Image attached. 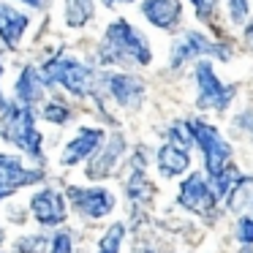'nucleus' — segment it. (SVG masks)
Returning a JSON list of instances; mask_svg holds the SVG:
<instances>
[{
  "instance_id": "nucleus-5",
  "label": "nucleus",
  "mask_w": 253,
  "mask_h": 253,
  "mask_svg": "<svg viewBox=\"0 0 253 253\" xmlns=\"http://www.w3.org/2000/svg\"><path fill=\"white\" fill-rule=\"evenodd\" d=\"M196 84H199V98H196L199 109L226 112L229 104L234 101V87L220 82L210 60H196Z\"/></svg>"
},
{
  "instance_id": "nucleus-21",
  "label": "nucleus",
  "mask_w": 253,
  "mask_h": 253,
  "mask_svg": "<svg viewBox=\"0 0 253 253\" xmlns=\"http://www.w3.org/2000/svg\"><path fill=\"white\" fill-rule=\"evenodd\" d=\"M150 193H153V188H150V182L144 180V169H139L131 174V180H128V196L133 199V202H142V199H147Z\"/></svg>"
},
{
  "instance_id": "nucleus-28",
  "label": "nucleus",
  "mask_w": 253,
  "mask_h": 253,
  "mask_svg": "<svg viewBox=\"0 0 253 253\" xmlns=\"http://www.w3.org/2000/svg\"><path fill=\"white\" fill-rule=\"evenodd\" d=\"M245 39H248V41H251V44H253V22H251V25H248V28H245Z\"/></svg>"
},
{
  "instance_id": "nucleus-2",
  "label": "nucleus",
  "mask_w": 253,
  "mask_h": 253,
  "mask_svg": "<svg viewBox=\"0 0 253 253\" xmlns=\"http://www.w3.org/2000/svg\"><path fill=\"white\" fill-rule=\"evenodd\" d=\"M0 133L3 139H8L11 144H17L19 150L30 155H41V133L33 126V115L30 106L25 104H3L0 106Z\"/></svg>"
},
{
  "instance_id": "nucleus-15",
  "label": "nucleus",
  "mask_w": 253,
  "mask_h": 253,
  "mask_svg": "<svg viewBox=\"0 0 253 253\" xmlns=\"http://www.w3.org/2000/svg\"><path fill=\"white\" fill-rule=\"evenodd\" d=\"M188 166H191V155H188V150L174 147V144H169V142L158 150V169H161L164 177H177V174H182Z\"/></svg>"
},
{
  "instance_id": "nucleus-22",
  "label": "nucleus",
  "mask_w": 253,
  "mask_h": 253,
  "mask_svg": "<svg viewBox=\"0 0 253 253\" xmlns=\"http://www.w3.org/2000/svg\"><path fill=\"white\" fill-rule=\"evenodd\" d=\"M237 180H240V171H237L234 166L229 164V166H226V169L212 180V182H215V193H218V196H226V193H229L231 188L237 185Z\"/></svg>"
},
{
  "instance_id": "nucleus-19",
  "label": "nucleus",
  "mask_w": 253,
  "mask_h": 253,
  "mask_svg": "<svg viewBox=\"0 0 253 253\" xmlns=\"http://www.w3.org/2000/svg\"><path fill=\"white\" fill-rule=\"evenodd\" d=\"M93 0H66V25L68 28H82L93 17Z\"/></svg>"
},
{
  "instance_id": "nucleus-31",
  "label": "nucleus",
  "mask_w": 253,
  "mask_h": 253,
  "mask_svg": "<svg viewBox=\"0 0 253 253\" xmlns=\"http://www.w3.org/2000/svg\"><path fill=\"white\" fill-rule=\"evenodd\" d=\"M0 240H3V229H0Z\"/></svg>"
},
{
  "instance_id": "nucleus-30",
  "label": "nucleus",
  "mask_w": 253,
  "mask_h": 253,
  "mask_svg": "<svg viewBox=\"0 0 253 253\" xmlns=\"http://www.w3.org/2000/svg\"><path fill=\"white\" fill-rule=\"evenodd\" d=\"M22 3H30V6H41V0H22Z\"/></svg>"
},
{
  "instance_id": "nucleus-3",
  "label": "nucleus",
  "mask_w": 253,
  "mask_h": 253,
  "mask_svg": "<svg viewBox=\"0 0 253 253\" xmlns=\"http://www.w3.org/2000/svg\"><path fill=\"white\" fill-rule=\"evenodd\" d=\"M191 131H193L196 144L202 147V153H204V166H207L210 180H215V177L231 164L229 142H223V136H220V133L204 120H191Z\"/></svg>"
},
{
  "instance_id": "nucleus-16",
  "label": "nucleus",
  "mask_w": 253,
  "mask_h": 253,
  "mask_svg": "<svg viewBox=\"0 0 253 253\" xmlns=\"http://www.w3.org/2000/svg\"><path fill=\"white\" fill-rule=\"evenodd\" d=\"M25 28H28V17L25 14H19L11 6H0V39L6 41V46H17Z\"/></svg>"
},
{
  "instance_id": "nucleus-8",
  "label": "nucleus",
  "mask_w": 253,
  "mask_h": 253,
  "mask_svg": "<svg viewBox=\"0 0 253 253\" xmlns=\"http://www.w3.org/2000/svg\"><path fill=\"white\" fill-rule=\"evenodd\" d=\"M68 196L79 212L87 218H104L115 207V196L104 188H68Z\"/></svg>"
},
{
  "instance_id": "nucleus-14",
  "label": "nucleus",
  "mask_w": 253,
  "mask_h": 253,
  "mask_svg": "<svg viewBox=\"0 0 253 253\" xmlns=\"http://www.w3.org/2000/svg\"><path fill=\"white\" fill-rule=\"evenodd\" d=\"M123 147H126L123 136H120V133H115V136L109 139V144L104 147V153H101L98 158L90 161V166H87V177H90V180H104V177H109V171L117 166V161H120V155H123Z\"/></svg>"
},
{
  "instance_id": "nucleus-9",
  "label": "nucleus",
  "mask_w": 253,
  "mask_h": 253,
  "mask_svg": "<svg viewBox=\"0 0 253 253\" xmlns=\"http://www.w3.org/2000/svg\"><path fill=\"white\" fill-rule=\"evenodd\" d=\"M212 46L207 41V36L196 33V30H185L174 39L171 44V68H180L182 63L193 60V57H204V55H212Z\"/></svg>"
},
{
  "instance_id": "nucleus-10",
  "label": "nucleus",
  "mask_w": 253,
  "mask_h": 253,
  "mask_svg": "<svg viewBox=\"0 0 253 253\" xmlns=\"http://www.w3.org/2000/svg\"><path fill=\"white\" fill-rule=\"evenodd\" d=\"M106 87H109L112 98L126 109H136L139 101L144 98V82L139 77H131V74H109Z\"/></svg>"
},
{
  "instance_id": "nucleus-1",
  "label": "nucleus",
  "mask_w": 253,
  "mask_h": 253,
  "mask_svg": "<svg viewBox=\"0 0 253 253\" xmlns=\"http://www.w3.org/2000/svg\"><path fill=\"white\" fill-rule=\"evenodd\" d=\"M98 57L104 66H117V63H139V66H147L153 60V52L150 44L139 30H133L126 19H117L109 25L104 36V44L98 49Z\"/></svg>"
},
{
  "instance_id": "nucleus-18",
  "label": "nucleus",
  "mask_w": 253,
  "mask_h": 253,
  "mask_svg": "<svg viewBox=\"0 0 253 253\" xmlns=\"http://www.w3.org/2000/svg\"><path fill=\"white\" fill-rule=\"evenodd\" d=\"M226 204H229L231 212L253 210V177H240L237 185L226 193Z\"/></svg>"
},
{
  "instance_id": "nucleus-12",
  "label": "nucleus",
  "mask_w": 253,
  "mask_h": 253,
  "mask_svg": "<svg viewBox=\"0 0 253 253\" xmlns=\"http://www.w3.org/2000/svg\"><path fill=\"white\" fill-rule=\"evenodd\" d=\"M142 14L147 17L150 25H155V28H161V30H171V28L180 25L182 3L180 0H144Z\"/></svg>"
},
{
  "instance_id": "nucleus-17",
  "label": "nucleus",
  "mask_w": 253,
  "mask_h": 253,
  "mask_svg": "<svg viewBox=\"0 0 253 253\" xmlns=\"http://www.w3.org/2000/svg\"><path fill=\"white\" fill-rule=\"evenodd\" d=\"M41 93H44V79H41V74L36 71V68H25L22 77H19V82H17V98H19V104H25V106L39 104Z\"/></svg>"
},
{
  "instance_id": "nucleus-11",
  "label": "nucleus",
  "mask_w": 253,
  "mask_h": 253,
  "mask_svg": "<svg viewBox=\"0 0 253 253\" xmlns=\"http://www.w3.org/2000/svg\"><path fill=\"white\" fill-rule=\"evenodd\" d=\"M33 207V215L39 218L41 226H57L66 220V199L60 196L57 191H41L33 196L30 202Z\"/></svg>"
},
{
  "instance_id": "nucleus-32",
  "label": "nucleus",
  "mask_w": 253,
  "mask_h": 253,
  "mask_svg": "<svg viewBox=\"0 0 253 253\" xmlns=\"http://www.w3.org/2000/svg\"><path fill=\"white\" fill-rule=\"evenodd\" d=\"M0 74H3V68H0Z\"/></svg>"
},
{
  "instance_id": "nucleus-23",
  "label": "nucleus",
  "mask_w": 253,
  "mask_h": 253,
  "mask_svg": "<svg viewBox=\"0 0 253 253\" xmlns=\"http://www.w3.org/2000/svg\"><path fill=\"white\" fill-rule=\"evenodd\" d=\"M229 3V17H231V22L234 25H245V19H248V0H226Z\"/></svg>"
},
{
  "instance_id": "nucleus-4",
  "label": "nucleus",
  "mask_w": 253,
  "mask_h": 253,
  "mask_svg": "<svg viewBox=\"0 0 253 253\" xmlns=\"http://www.w3.org/2000/svg\"><path fill=\"white\" fill-rule=\"evenodd\" d=\"M41 79L44 84H63L66 90H71L74 95H84L90 90V82H93V74L90 68H84L82 63L71 60L66 55H57L55 60H49L41 71Z\"/></svg>"
},
{
  "instance_id": "nucleus-29",
  "label": "nucleus",
  "mask_w": 253,
  "mask_h": 253,
  "mask_svg": "<svg viewBox=\"0 0 253 253\" xmlns=\"http://www.w3.org/2000/svg\"><path fill=\"white\" fill-rule=\"evenodd\" d=\"M106 6H115V3H133V0H104Z\"/></svg>"
},
{
  "instance_id": "nucleus-13",
  "label": "nucleus",
  "mask_w": 253,
  "mask_h": 253,
  "mask_svg": "<svg viewBox=\"0 0 253 253\" xmlns=\"http://www.w3.org/2000/svg\"><path fill=\"white\" fill-rule=\"evenodd\" d=\"M101 142H104V131H101V128H82V131L77 133V139L68 142L66 150H63V164L74 166V164H79V161H84L87 155L95 153V147H98Z\"/></svg>"
},
{
  "instance_id": "nucleus-27",
  "label": "nucleus",
  "mask_w": 253,
  "mask_h": 253,
  "mask_svg": "<svg viewBox=\"0 0 253 253\" xmlns=\"http://www.w3.org/2000/svg\"><path fill=\"white\" fill-rule=\"evenodd\" d=\"M52 253H71V234L63 231L52 240Z\"/></svg>"
},
{
  "instance_id": "nucleus-6",
  "label": "nucleus",
  "mask_w": 253,
  "mask_h": 253,
  "mask_svg": "<svg viewBox=\"0 0 253 253\" xmlns=\"http://www.w3.org/2000/svg\"><path fill=\"white\" fill-rule=\"evenodd\" d=\"M215 199H218V193L210 188V182L202 174H191L180 185V204L185 210H191V212L210 215L215 207Z\"/></svg>"
},
{
  "instance_id": "nucleus-25",
  "label": "nucleus",
  "mask_w": 253,
  "mask_h": 253,
  "mask_svg": "<svg viewBox=\"0 0 253 253\" xmlns=\"http://www.w3.org/2000/svg\"><path fill=\"white\" fill-rule=\"evenodd\" d=\"M193 8H196V17L202 19V22H207V19H212L215 8H218V0H191Z\"/></svg>"
},
{
  "instance_id": "nucleus-20",
  "label": "nucleus",
  "mask_w": 253,
  "mask_h": 253,
  "mask_svg": "<svg viewBox=\"0 0 253 253\" xmlns=\"http://www.w3.org/2000/svg\"><path fill=\"white\" fill-rule=\"evenodd\" d=\"M123 237H126V226L123 223L109 226V231H106V234L101 237V242H98V253H117L120 251Z\"/></svg>"
},
{
  "instance_id": "nucleus-26",
  "label": "nucleus",
  "mask_w": 253,
  "mask_h": 253,
  "mask_svg": "<svg viewBox=\"0 0 253 253\" xmlns=\"http://www.w3.org/2000/svg\"><path fill=\"white\" fill-rule=\"evenodd\" d=\"M237 234H240V242H242V245H253V218H251V215H245V218L240 220V226H237Z\"/></svg>"
},
{
  "instance_id": "nucleus-24",
  "label": "nucleus",
  "mask_w": 253,
  "mask_h": 253,
  "mask_svg": "<svg viewBox=\"0 0 253 253\" xmlns=\"http://www.w3.org/2000/svg\"><path fill=\"white\" fill-rule=\"evenodd\" d=\"M44 120H49V123H68V120H71V112H68L63 104H49V106H44Z\"/></svg>"
},
{
  "instance_id": "nucleus-7",
  "label": "nucleus",
  "mask_w": 253,
  "mask_h": 253,
  "mask_svg": "<svg viewBox=\"0 0 253 253\" xmlns=\"http://www.w3.org/2000/svg\"><path fill=\"white\" fill-rule=\"evenodd\" d=\"M41 171L36 169H25L17 158L11 155H0V199L11 196L14 191H19L22 185H33L41 180Z\"/></svg>"
}]
</instances>
